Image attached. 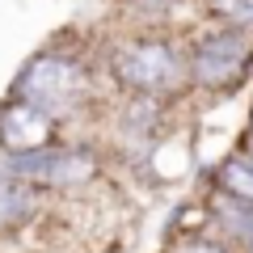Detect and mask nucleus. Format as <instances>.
Masks as SVG:
<instances>
[{"label":"nucleus","mask_w":253,"mask_h":253,"mask_svg":"<svg viewBox=\"0 0 253 253\" xmlns=\"http://www.w3.org/2000/svg\"><path fill=\"white\" fill-rule=\"evenodd\" d=\"M249 245H253V232H249Z\"/></svg>","instance_id":"10"},{"label":"nucleus","mask_w":253,"mask_h":253,"mask_svg":"<svg viewBox=\"0 0 253 253\" xmlns=\"http://www.w3.org/2000/svg\"><path fill=\"white\" fill-rule=\"evenodd\" d=\"M17 97L38 106V110H46V114L51 110H68L81 97V68L72 59H59V55H42V59H34L21 72Z\"/></svg>","instance_id":"1"},{"label":"nucleus","mask_w":253,"mask_h":253,"mask_svg":"<svg viewBox=\"0 0 253 253\" xmlns=\"http://www.w3.org/2000/svg\"><path fill=\"white\" fill-rule=\"evenodd\" d=\"M46 139H51V118H46V110L30 106L21 97L0 110V144L9 148V152H34Z\"/></svg>","instance_id":"5"},{"label":"nucleus","mask_w":253,"mask_h":253,"mask_svg":"<svg viewBox=\"0 0 253 253\" xmlns=\"http://www.w3.org/2000/svg\"><path fill=\"white\" fill-rule=\"evenodd\" d=\"M232 26H253V0H215Z\"/></svg>","instance_id":"8"},{"label":"nucleus","mask_w":253,"mask_h":253,"mask_svg":"<svg viewBox=\"0 0 253 253\" xmlns=\"http://www.w3.org/2000/svg\"><path fill=\"white\" fill-rule=\"evenodd\" d=\"M245 59H249V46L236 30H219V34H207L199 46H194V76L203 84H228L245 72Z\"/></svg>","instance_id":"3"},{"label":"nucleus","mask_w":253,"mask_h":253,"mask_svg":"<svg viewBox=\"0 0 253 253\" xmlns=\"http://www.w3.org/2000/svg\"><path fill=\"white\" fill-rule=\"evenodd\" d=\"M219 181H224L228 194L253 203V161H228L224 169H219Z\"/></svg>","instance_id":"7"},{"label":"nucleus","mask_w":253,"mask_h":253,"mask_svg":"<svg viewBox=\"0 0 253 253\" xmlns=\"http://www.w3.org/2000/svg\"><path fill=\"white\" fill-rule=\"evenodd\" d=\"M118 76L139 93H169L181 81V59L169 42H131L118 51Z\"/></svg>","instance_id":"2"},{"label":"nucleus","mask_w":253,"mask_h":253,"mask_svg":"<svg viewBox=\"0 0 253 253\" xmlns=\"http://www.w3.org/2000/svg\"><path fill=\"white\" fill-rule=\"evenodd\" d=\"M9 173L17 177H34V181H81L93 173V161L84 152H13L9 156Z\"/></svg>","instance_id":"4"},{"label":"nucleus","mask_w":253,"mask_h":253,"mask_svg":"<svg viewBox=\"0 0 253 253\" xmlns=\"http://www.w3.org/2000/svg\"><path fill=\"white\" fill-rule=\"evenodd\" d=\"M26 211H30V190L9 181V177H0V228L17 224Z\"/></svg>","instance_id":"6"},{"label":"nucleus","mask_w":253,"mask_h":253,"mask_svg":"<svg viewBox=\"0 0 253 253\" xmlns=\"http://www.w3.org/2000/svg\"><path fill=\"white\" fill-rule=\"evenodd\" d=\"M177 253H228V249H219V245H211V241H190V245H181Z\"/></svg>","instance_id":"9"}]
</instances>
